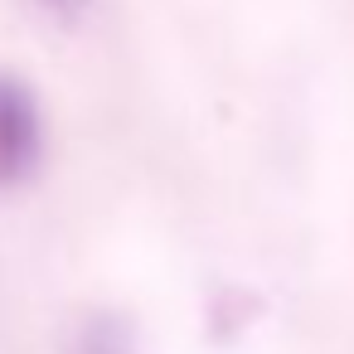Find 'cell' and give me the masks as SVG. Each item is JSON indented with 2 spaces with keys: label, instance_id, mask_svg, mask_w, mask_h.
<instances>
[{
  "label": "cell",
  "instance_id": "1",
  "mask_svg": "<svg viewBox=\"0 0 354 354\" xmlns=\"http://www.w3.org/2000/svg\"><path fill=\"white\" fill-rule=\"evenodd\" d=\"M39 146H44V131H39L35 93L20 78L0 73V189H15L35 175Z\"/></svg>",
  "mask_w": 354,
  "mask_h": 354
},
{
  "label": "cell",
  "instance_id": "2",
  "mask_svg": "<svg viewBox=\"0 0 354 354\" xmlns=\"http://www.w3.org/2000/svg\"><path fill=\"white\" fill-rule=\"evenodd\" d=\"M78 354H131V325L122 315H93L78 335Z\"/></svg>",
  "mask_w": 354,
  "mask_h": 354
},
{
  "label": "cell",
  "instance_id": "3",
  "mask_svg": "<svg viewBox=\"0 0 354 354\" xmlns=\"http://www.w3.org/2000/svg\"><path fill=\"white\" fill-rule=\"evenodd\" d=\"M39 6H44L54 20H64V25H68V20H78V15L88 10V0H39Z\"/></svg>",
  "mask_w": 354,
  "mask_h": 354
}]
</instances>
